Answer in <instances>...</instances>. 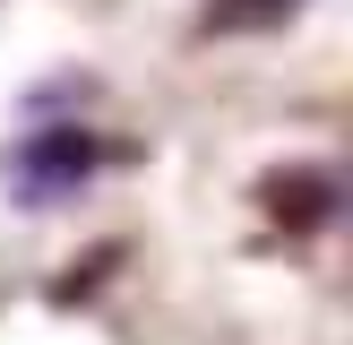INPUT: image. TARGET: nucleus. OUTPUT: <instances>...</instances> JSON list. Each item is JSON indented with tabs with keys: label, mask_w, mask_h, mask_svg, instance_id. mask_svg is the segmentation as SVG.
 Masks as SVG:
<instances>
[{
	"label": "nucleus",
	"mask_w": 353,
	"mask_h": 345,
	"mask_svg": "<svg viewBox=\"0 0 353 345\" xmlns=\"http://www.w3.org/2000/svg\"><path fill=\"white\" fill-rule=\"evenodd\" d=\"M95 155H103V147H95L86 130H34L26 147L9 155V190H17L26 207H52V199H69V190L95 172Z\"/></svg>",
	"instance_id": "1"
},
{
	"label": "nucleus",
	"mask_w": 353,
	"mask_h": 345,
	"mask_svg": "<svg viewBox=\"0 0 353 345\" xmlns=\"http://www.w3.org/2000/svg\"><path fill=\"white\" fill-rule=\"evenodd\" d=\"M310 0H207V17H199V34H276V26H293Z\"/></svg>",
	"instance_id": "2"
}]
</instances>
